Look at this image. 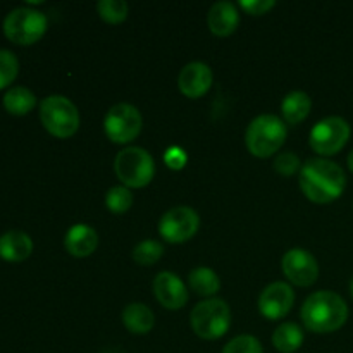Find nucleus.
<instances>
[{"mask_svg": "<svg viewBox=\"0 0 353 353\" xmlns=\"http://www.w3.org/2000/svg\"><path fill=\"white\" fill-rule=\"evenodd\" d=\"M345 171L330 159H309L300 169V188L314 203L334 202L345 192Z\"/></svg>", "mask_w": 353, "mask_h": 353, "instance_id": "f257e3e1", "label": "nucleus"}, {"mask_svg": "<svg viewBox=\"0 0 353 353\" xmlns=\"http://www.w3.org/2000/svg\"><path fill=\"white\" fill-rule=\"evenodd\" d=\"M300 316L312 333H334L347 323L348 305L338 293L316 292L303 302Z\"/></svg>", "mask_w": 353, "mask_h": 353, "instance_id": "f03ea898", "label": "nucleus"}, {"mask_svg": "<svg viewBox=\"0 0 353 353\" xmlns=\"http://www.w3.org/2000/svg\"><path fill=\"white\" fill-rule=\"evenodd\" d=\"M286 123L274 114L257 116L247 128L245 143L248 152L259 159H268L274 155L285 145Z\"/></svg>", "mask_w": 353, "mask_h": 353, "instance_id": "7ed1b4c3", "label": "nucleus"}, {"mask_svg": "<svg viewBox=\"0 0 353 353\" xmlns=\"http://www.w3.org/2000/svg\"><path fill=\"white\" fill-rule=\"evenodd\" d=\"M190 324L202 340H219L230 331L231 309L223 299H207L196 303L190 316Z\"/></svg>", "mask_w": 353, "mask_h": 353, "instance_id": "20e7f679", "label": "nucleus"}, {"mask_svg": "<svg viewBox=\"0 0 353 353\" xmlns=\"http://www.w3.org/2000/svg\"><path fill=\"white\" fill-rule=\"evenodd\" d=\"M40 121L55 138H71L79 130V112L74 103L62 95H50L41 100Z\"/></svg>", "mask_w": 353, "mask_h": 353, "instance_id": "39448f33", "label": "nucleus"}, {"mask_svg": "<svg viewBox=\"0 0 353 353\" xmlns=\"http://www.w3.org/2000/svg\"><path fill=\"white\" fill-rule=\"evenodd\" d=\"M114 171L126 188H143L154 179L155 162L141 147H126L117 154Z\"/></svg>", "mask_w": 353, "mask_h": 353, "instance_id": "423d86ee", "label": "nucleus"}, {"mask_svg": "<svg viewBox=\"0 0 353 353\" xmlns=\"http://www.w3.org/2000/svg\"><path fill=\"white\" fill-rule=\"evenodd\" d=\"M47 16L31 7H17L3 19V33L17 45H31L38 41L47 31Z\"/></svg>", "mask_w": 353, "mask_h": 353, "instance_id": "0eeeda50", "label": "nucleus"}, {"mask_svg": "<svg viewBox=\"0 0 353 353\" xmlns=\"http://www.w3.org/2000/svg\"><path fill=\"white\" fill-rule=\"evenodd\" d=\"M352 128L347 119L340 116H330L321 119L310 131V147L316 154L330 157L336 155L348 143Z\"/></svg>", "mask_w": 353, "mask_h": 353, "instance_id": "6e6552de", "label": "nucleus"}, {"mask_svg": "<svg viewBox=\"0 0 353 353\" xmlns=\"http://www.w3.org/2000/svg\"><path fill=\"white\" fill-rule=\"evenodd\" d=\"M143 119L140 110L131 103H116L103 117V131L114 143H131L140 134Z\"/></svg>", "mask_w": 353, "mask_h": 353, "instance_id": "1a4fd4ad", "label": "nucleus"}, {"mask_svg": "<svg viewBox=\"0 0 353 353\" xmlns=\"http://www.w3.org/2000/svg\"><path fill=\"white\" fill-rule=\"evenodd\" d=\"M200 217L192 207L178 205L169 209L159 223V233L168 243H185L196 234Z\"/></svg>", "mask_w": 353, "mask_h": 353, "instance_id": "9d476101", "label": "nucleus"}, {"mask_svg": "<svg viewBox=\"0 0 353 353\" xmlns=\"http://www.w3.org/2000/svg\"><path fill=\"white\" fill-rule=\"evenodd\" d=\"M283 272L296 286H312L319 278V264L310 252L292 248L283 255Z\"/></svg>", "mask_w": 353, "mask_h": 353, "instance_id": "9b49d317", "label": "nucleus"}, {"mask_svg": "<svg viewBox=\"0 0 353 353\" xmlns=\"http://www.w3.org/2000/svg\"><path fill=\"white\" fill-rule=\"evenodd\" d=\"M295 303V292L288 283L276 281L265 286L259 296V310L269 321H279L292 310Z\"/></svg>", "mask_w": 353, "mask_h": 353, "instance_id": "f8f14e48", "label": "nucleus"}, {"mask_svg": "<svg viewBox=\"0 0 353 353\" xmlns=\"http://www.w3.org/2000/svg\"><path fill=\"white\" fill-rule=\"evenodd\" d=\"M154 293L162 307L178 310L188 303V290L174 272L162 271L154 279Z\"/></svg>", "mask_w": 353, "mask_h": 353, "instance_id": "ddd939ff", "label": "nucleus"}, {"mask_svg": "<svg viewBox=\"0 0 353 353\" xmlns=\"http://www.w3.org/2000/svg\"><path fill=\"white\" fill-rule=\"evenodd\" d=\"M214 81L212 71L203 62H190L178 76V86L188 99H200L210 90Z\"/></svg>", "mask_w": 353, "mask_h": 353, "instance_id": "4468645a", "label": "nucleus"}, {"mask_svg": "<svg viewBox=\"0 0 353 353\" xmlns=\"http://www.w3.org/2000/svg\"><path fill=\"white\" fill-rule=\"evenodd\" d=\"M207 24L216 37L233 34L240 24V14H238L236 6L233 2H226V0L216 2L207 14Z\"/></svg>", "mask_w": 353, "mask_h": 353, "instance_id": "2eb2a0df", "label": "nucleus"}, {"mask_svg": "<svg viewBox=\"0 0 353 353\" xmlns=\"http://www.w3.org/2000/svg\"><path fill=\"white\" fill-rule=\"evenodd\" d=\"M64 247L74 257H88L99 247V234L92 226L74 224L65 233Z\"/></svg>", "mask_w": 353, "mask_h": 353, "instance_id": "dca6fc26", "label": "nucleus"}, {"mask_svg": "<svg viewBox=\"0 0 353 353\" xmlns=\"http://www.w3.org/2000/svg\"><path fill=\"white\" fill-rule=\"evenodd\" d=\"M33 252V240L24 231L12 230L0 236V257L7 262H23Z\"/></svg>", "mask_w": 353, "mask_h": 353, "instance_id": "f3484780", "label": "nucleus"}, {"mask_svg": "<svg viewBox=\"0 0 353 353\" xmlns=\"http://www.w3.org/2000/svg\"><path fill=\"white\" fill-rule=\"evenodd\" d=\"M123 323L126 326V330L133 334H147L150 333L152 327H154L155 317L154 312L150 310V307H147L145 303L133 302L128 303L123 310Z\"/></svg>", "mask_w": 353, "mask_h": 353, "instance_id": "a211bd4d", "label": "nucleus"}, {"mask_svg": "<svg viewBox=\"0 0 353 353\" xmlns=\"http://www.w3.org/2000/svg\"><path fill=\"white\" fill-rule=\"evenodd\" d=\"M310 109H312V100L305 92H300V90L290 92L281 103L283 121L288 124L302 123L310 114Z\"/></svg>", "mask_w": 353, "mask_h": 353, "instance_id": "6ab92c4d", "label": "nucleus"}, {"mask_svg": "<svg viewBox=\"0 0 353 353\" xmlns=\"http://www.w3.org/2000/svg\"><path fill=\"white\" fill-rule=\"evenodd\" d=\"M303 331L295 323H283L272 334V345L281 353H293L303 345Z\"/></svg>", "mask_w": 353, "mask_h": 353, "instance_id": "aec40b11", "label": "nucleus"}, {"mask_svg": "<svg viewBox=\"0 0 353 353\" xmlns=\"http://www.w3.org/2000/svg\"><path fill=\"white\" fill-rule=\"evenodd\" d=\"M37 105V97L24 86H14L3 95V107L14 116H24Z\"/></svg>", "mask_w": 353, "mask_h": 353, "instance_id": "412c9836", "label": "nucleus"}, {"mask_svg": "<svg viewBox=\"0 0 353 353\" xmlns=\"http://www.w3.org/2000/svg\"><path fill=\"white\" fill-rule=\"evenodd\" d=\"M190 288L200 296H214L221 288V279L212 269L196 268L188 276Z\"/></svg>", "mask_w": 353, "mask_h": 353, "instance_id": "4be33fe9", "label": "nucleus"}, {"mask_svg": "<svg viewBox=\"0 0 353 353\" xmlns=\"http://www.w3.org/2000/svg\"><path fill=\"white\" fill-rule=\"evenodd\" d=\"M164 255V247L157 240H143L133 248V261L140 265H154Z\"/></svg>", "mask_w": 353, "mask_h": 353, "instance_id": "5701e85b", "label": "nucleus"}, {"mask_svg": "<svg viewBox=\"0 0 353 353\" xmlns=\"http://www.w3.org/2000/svg\"><path fill=\"white\" fill-rule=\"evenodd\" d=\"M133 205V193L126 186H112L105 195V207L114 214H124Z\"/></svg>", "mask_w": 353, "mask_h": 353, "instance_id": "b1692460", "label": "nucleus"}, {"mask_svg": "<svg viewBox=\"0 0 353 353\" xmlns=\"http://www.w3.org/2000/svg\"><path fill=\"white\" fill-rule=\"evenodd\" d=\"M97 10L105 23L119 24L126 19L130 9L124 0H100L97 3Z\"/></svg>", "mask_w": 353, "mask_h": 353, "instance_id": "393cba45", "label": "nucleus"}, {"mask_svg": "<svg viewBox=\"0 0 353 353\" xmlns=\"http://www.w3.org/2000/svg\"><path fill=\"white\" fill-rule=\"evenodd\" d=\"M19 72V62L10 50L0 48V90L9 86Z\"/></svg>", "mask_w": 353, "mask_h": 353, "instance_id": "a878e982", "label": "nucleus"}, {"mask_svg": "<svg viewBox=\"0 0 353 353\" xmlns=\"http://www.w3.org/2000/svg\"><path fill=\"white\" fill-rule=\"evenodd\" d=\"M223 353H264V348L252 334H240L224 347Z\"/></svg>", "mask_w": 353, "mask_h": 353, "instance_id": "bb28decb", "label": "nucleus"}, {"mask_svg": "<svg viewBox=\"0 0 353 353\" xmlns=\"http://www.w3.org/2000/svg\"><path fill=\"white\" fill-rule=\"evenodd\" d=\"M272 168L281 176H293L299 169H302V165H300L299 155L293 152H283V154L276 155Z\"/></svg>", "mask_w": 353, "mask_h": 353, "instance_id": "cd10ccee", "label": "nucleus"}, {"mask_svg": "<svg viewBox=\"0 0 353 353\" xmlns=\"http://www.w3.org/2000/svg\"><path fill=\"white\" fill-rule=\"evenodd\" d=\"M276 6L274 0H240V7L252 16H262Z\"/></svg>", "mask_w": 353, "mask_h": 353, "instance_id": "c85d7f7f", "label": "nucleus"}, {"mask_svg": "<svg viewBox=\"0 0 353 353\" xmlns=\"http://www.w3.org/2000/svg\"><path fill=\"white\" fill-rule=\"evenodd\" d=\"M165 164L171 169H181L186 164V154L178 147H171L164 155Z\"/></svg>", "mask_w": 353, "mask_h": 353, "instance_id": "c756f323", "label": "nucleus"}, {"mask_svg": "<svg viewBox=\"0 0 353 353\" xmlns=\"http://www.w3.org/2000/svg\"><path fill=\"white\" fill-rule=\"evenodd\" d=\"M347 164H348V169L353 172V150L348 154V159H347Z\"/></svg>", "mask_w": 353, "mask_h": 353, "instance_id": "7c9ffc66", "label": "nucleus"}, {"mask_svg": "<svg viewBox=\"0 0 353 353\" xmlns=\"http://www.w3.org/2000/svg\"><path fill=\"white\" fill-rule=\"evenodd\" d=\"M350 292H352V296H353V278H352V281H350Z\"/></svg>", "mask_w": 353, "mask_h": 353, "instance_id": "2f4dec72", "label": "nucleus"}, {"mask_svg": "<svg viewBox=\"0 0 353 353\" xmlns=\"http://www.w3.org/2000/svg\"><path fill=\"white\" fill-rule=\"evenodd\" d=\"M105 353H121V352H116V350H109V352H105Z\"/></svg>", "mask_w": 353, "mask_h": 353, "instance_id": "473e14b6", "label": "nucleus"}]
</instances>
